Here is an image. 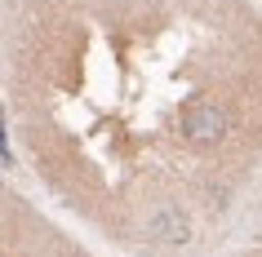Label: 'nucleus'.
Instances as JSON below:
<instances>
[{
	"label": "nucleus",
	"instance_id": "f03ea898",
	"mask_svg": "<svg viewBox=\"0 0 262 257\" xmlns=\"http://www.w3.org/2000/svg\"><path fill=\"white\" fill-rule=\"evenodd\" d=\"M0 257H98V253L0 173Z\"/></svg>",
	"mask_w": 262,
	"mask_h": 257
},
{
	"label": "nucleus",
	"instance_id": "f257e3e1",
	"mask_svg": "<svg viewBox=\"0 0 262 257\" xmlns=\"http://www.w3.org/2000/svg\"><path fill=\"white\" fill-rule=\"evenodd\" d=\"M213 18L178 0H27L0 49L18 160L84 230L182 253L235 204L249 89L227 84Z\"/></svg>",
	"mask_w": 262,
	"mask_h": 257
}]
</instances>
